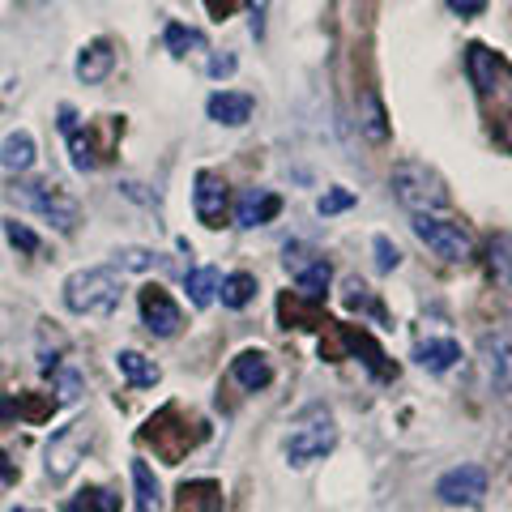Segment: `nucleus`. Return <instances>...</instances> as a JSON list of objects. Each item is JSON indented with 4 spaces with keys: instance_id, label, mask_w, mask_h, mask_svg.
<instances>
[{
    "instance_id": "18",
    "label": "nucleus",
    "mask_w": 512,
    "mask_h": 512,
    "mask_svg": "<svg viewBox=\"0 0 512 512\" xmlns=\"http://www.w3.org/2000/svg\"><path fill=\"white\" fill-rule=\"evenodd\" d=\"M111 69H116V52H111L107 39H94L82 47V56H77V77H82L86 86H99Z\"/></svg>"
},
{
    "instance_id": "19",
    "label": "nucleus",
    "mask_w": 512,
    "mask_h": 512,
    "mask_svg": "<svg viewBox=\"0 0 512 512\" xmlns=\"http://www.w3.org/2000/svg\"><path fill=\"white\" fill-rule=\"evenodd\" d=\"M116 367H120V376L133 384V389H154L158 376H163V372H158V363L146 359L141 350H120V355H116Z\"/></svg>"
},
{
    "instance_id": "38",
    "label": "nucleus",
    "mask_w": 512,
    "mask_h": 512,
    "mask_svg": "<svg viewBox=\"0 0 512 512\" xmlns=\"http://www.w3.org/2000/svg\"><path fill=\"white\" fill-rule=\"evenodd\" d=\"M13 478H18V466H13V461H9L5 453H0V487H9Z\"/></svg>"
},
{
    "instance_id": "15",
    "label": "nucleus",
    "mask_w": 512,
    "mask_h": 512,
    "mask_svg": "<svg viewBox=\"0 0 512 512\" xmlns=\"http://www.w3.org/2000/svg\"><path fill=\"white\" fill-rule=\"evenodd\" d=\"M342 342L355 350V355L367 363V372H372L376 380H389V376H397V367L384 359V350L376 346V338L372 333H363V329H355V325H342Z\"/></svg>"
},
{
    "instance_id": "29",
    "label": "nucleus",
    "mask_w": 512,
    "mask_h": 512,
    "mask_svg": "<svg viewBox=\"0 0 512 512\" xmlns=\"http://www.w3.org/2000/svg\"><path fill=\"white\" fill-rule=\"evenodd\" d=\"M69 150H73V167L77 171H94V167H99L94 141H90V133H82V128H73V133H69Z\"/></svg>"
},
{
    "instance_id": "14",
    "label": "nucleus",
    "mask_w": 512,
    "mask_h": 512,
    "mask_svg": "<svg viewBox=\"0 0 512 512\" xmlns=\"http://www.w3.org/2000/svg\"><path fill=\"white\" fill-rule=\"evenodd\" d=\"M466 69H470V82H474V90L483 94H495V86H500V73H504V60L491 52V47H483V43H470L466 47Z\"/></svg>"
},
{
    "instance_id": "37",
    "label": "nucleus",
    "mask_w": 512,
    "mask_h": 512,
    "mask_svg": "<svg viewBox=\"0 0 512 512\" xmlns=\"http://www.w3.org/2000/svg\"><path fill=\"white\" fill-rule=\"evenodd\" d=\"M227 73H235V56H214L210 60V77H227Z\"/></svg>"
},
{
    "instance_id": "26",
    "label": "nucleus",
    "mask_w": 512,
    "mask_h": 512,
    "mask_svg": "<svg viewBox=\"0 0 512 512\" xmlns=\"http://www.w3.org/2000/svg\"><path fill=\"white\" fill-rule=\"evenodd\" d=\"M218 295H222V303L227 308H248V303L256 299V278L252 274H227L222 278V286H218Z\"/></svg>"
},
{
    "instance_id": "24",
    "label": "nucleus",
    "mask_w": 512,
    "mask_h": 512,
    "mask_svg": "<svg viewBox=\"0 0 512 512\" xmlns=\"http://www.w3.org/2000/svg\"><path fill=\"white\" fill-rule=\"evenodd\" d=\"M180 512H222L218 483H210V478H201V483H184L180 487Z\"/></svg>"
},
{
    "instance_id": "28",
    "label": "nucleus",
    "mask_w": 512,
    "mask_h": 512,
    "mask_svg": "<svg viewBox=\"0 0 512 512\" xmlns=\"http://www.w3.org/2000/svg\"><path fill=\"white\" fill-rule=\"evenodd\" d=\"M487 265H491V278L500 282V286L512 282V239H508V235H495V239H491Z\"/></svg>"
},
{
    "instance_id": "8",
    "label": "nucleus",
    "mask_w": 512,
    "mask_h": 512,
    "mask_svg": "<svg viewBox=\"0 0 512 512\" xmlns=\"http://www.w3.org/2000/svg\"><path fill=\"white\" fill-rule=\"evenodd\" d=\"M141 320H146V329L154 333V338H175V333L184 329V312H180V303H175L163 286L150 282V286H141Z\"/></svg>"
},
{
    "instance_id": "22",
    "label": "nucleus",
    "mask_w": 512,
    "mask_h": 512,
    "mask_svg": "<svg viewBox=\"0 0 512 512\" xmlns=\"http://www.w3.org/2000/svg\"><path fill=\"white\" fill-rule=\"evenodd\" d=\"M329 278H333V269H329V261L325 256H312L303 269H295V286H299V295L303 299H325V291H329Z\"/></svg>"
},
{
    "instance_id": "23",
    "label": "nucleus",
    "mask_w": 512,
    "mask_h": 512,
    "mask_svg": "<svg viewBox=\"0 0 512 512\" xmlns=\"http://www.w3.org/2000/svg\"><path fill=\"white\" fill-rule=\"evenodd\" d=\"M133 495H137V512H158L163 508V487H158L154 470L141 457H133Z\"/></svg>"
},
{
    "instance_id": "21",
    "label": "nucleus",
    "mask_w": 512,
    "mask_h": 512,
    "mask_svg": "<svg viewBox=\"0 0 512 512\" xmlns=\"http://www.w3.org/2000/svg\"><path fill=\"white\" fill-rule=\"evenodd\" d=\"M30 163H35V137H30L26 128H18V133H9L0 141V167L5 171H30Z\"/></svg>"
},
{
    "instance_id": "12",
    "label": "nucleus",
    "mask_w": 512,
    "mask_h": 512,
    "mask_svg": "<svg viewBox=\"0 0 512 512\" xmlns=\"http://www.w3.org/2000/svg\"><path fill=\"white\" fill-rule=\"evenodd\" d=\"M278 210H282V197H278V192L248 188L244 197H239V205H235V227H244V231L265 227V222L278 218Z\"/></svg>"
},
{
    "instance_id": "35",
    "label": "nucleus",
    "mask_w": 512,
    "mask_h": 512,
    "mask_svg": "<svg viewBox=\"0 0 512 512\" xmlns=\"http://www.w3.org/2000/svg\"><path fill=\"white\" fill-rule=\"evenodd\" d=\"M448 9L461 13V18H478L487 9V0H448Z\"/></svg>"
},
{
    "instance_id": "6",
    "label": "nucleus",
    "mask_w": 512,
    "mask_h": 512,
    "mask_svg": "<svg viewBox=\"0 0 512 512\" xmlns=\"http://www.w3.org/2000/svg\"><path fill=\"white\" fill-rule=\"evenodd\" d=\"M478 367H483V380L495 393H512V325L483 333V342H478Z\"/></svg>"
},
{
    "instance_id": "34",
    "label": "nucleus",
    "mask_w": 512,
    "mask_h": 512,
    "mask_svg": "<svg viewBox=\"0 0 512 512\" xmlns=\"http://www.w3.org/2000/svg\"><path fill=\"white\" fill-rule=\"evenodd\" d=\"M346 303H350V308H367V303H372V299H367V286L359 278L346 282Z\"/></svg>"
},
{
    "instance_id": "11",
    "label": "nucleus",
    "mask_w": 512,
    "mask_h": 512,
    "mask_svg": "<svg viewBox=\"0 0 512 512\" xmlns=\"http://www.w3.org/2000/svg\"><path fill=\"white\" fill-rule=\"evenodd\" d=\"M141 440H150L158 453H163V461H180L188 448L201 440V431H188V423L167 427V414H154V419L146 423V431H141Z\"/></svg>"
},
{
    "instance_id": "33",
    "label": "nucleus",
    "mask_w": 512,
    "mask_h": 512,
    "mask_svg": "<svg viewBox=\"0 0 512 512\" xmlns=\"http://www.w3.org/2000/svg\"><path fill=\"white\" fill-rule=\"evenodd\" d=\"M350 205H355V192H350V188H329L325 197L316 201V210L329 218V214H342V210H350Z\"/></svg>"
},
{
    "instance_id": "30",
    "label": "nucleus",
    "mask_w": 512,
    "mask_h": 512,
    "mask_svg": "<svg viewBox=\"0 0 512 512\" xmlns=\"http://www.w3.org/2000/svg\"><path fill=\"white\" fill-rule=\"evenodd\" d=\"M5 239L18 252H26V256H35L39 252V235L26 227V222H18V218H5Z\"/></svg>"
},
{
    "instance_id": "1",
    "label": "nucleus",
    "mask_w": 512,
    "mask_h": 512,
    "mask_svg": "<svg viewBox=\"0 0 512 512\" xmlns=\"http://www.w3.org/2000/svg\"><path fill=\"white\" fill-rule=\"evenodd\" d=\"M124 278L111 265H90L64 278V308L77 316H111L120 308Z\"/></svg>"
},
{
    "instance_id": "7",
    "label": "nucleus",
    "mask_w": 512,
    "mask_h": 512,
    "mask_svg": "<svg viewBox=\"0 0 512 512\" xmlns=\"http://www.w3.org/2000/svg\"><path fill=\"white\" fill-rule=\"evenodd\" d=\"M86 444H90L86 423H73V427H64L60 436H52V444H47V478H52V483H64V478L82 466Z\"/></svg>"
},
{
    "instance_id": "16",
    "label": "nucleus",
    "mask_w": 512,
    "mask_h": 512,
    "mask_svg": "<svg viewBox=\"0 0 512 512\" xmlns=\"http://www.w3.org/2000/svg\"><path fill=\"white\" fill-rule=\"evenodd\" d=\"M231 376L239 389H248V393H261L269 380H274V363H269L261 350H244V355H235L231 359Z\"/></svg>"
},
{
    "instance_id": "36",
    "label": "nucleus",
    "mask_w": 512,
    "mask_h": 512,
    "mask_svg": "<svg viewBox=\"0 0 512 512\" xmlns=\"http://www.w3.org/2000/svg\"><path fill=\"white\" fill-rule=\"evenodd\" d=\"M150 261H154V256L141 252V248H128V252H124V265H128V269H146Z\"/></svg>"
},
{
    "instance_id": "4",
    "label": "nucleus",
    "mask_w": 512,
    "mask_h": 512,
    "mask_svg": "<svg viewBox=\"0 0 512 512\" xmlns=\"http://www.w3.org/2000/svg\"><path fill=\"white\" fill-rule=\"evenodd\" d=\"M9 201H18L22 210H35L39 218H47L56 231H73L82 210H77L73 197H64L60 184H43V180H26L9 188Z\"/></svg>"
},
{
    "instance_id": "25",
    "label": "nucleus",
    "mask_w": 512,
    "mask_h": 512,
    "mask_svg": "<svg viewBox=\"0 0 512 512\" xmlns=\"http://www.w3.org/2000/svg\"><path fill=\"white\" fill-rule=\"evenodd\" d=\"M184 286H188V299L197 303V308H210L214 295H218V286H222V274H218V269H210V265L192 269V274L184 278Z\"/></svg>"
},
{
    "instance_id": "2",
    "label": "nucleus",
    "mask_w": 512,
    "mask_h": 512,
    "mask_svg": "<svg viewBox=\"0 0 512 512\" xmlns=\"http://www.w3.org/2000/svg\"><path fill=\"white\" fill-rule=\"evenodd\" d=\"M333 444H338V423H333V414L325 406H308L291 423V436H286V461H291V466H312V461L333 453Z\"/></svg>"
},
{
    "instance_id": "5",
    "label": "nucleus",
    "mask_w": 512,
    "mask_h": 512,
    "mask_svg": "<svg viewBox=\"0 0 512 512\" xmlns=\"http://www.w3.org/2000/svg\"><path fill=\"white\" fill-rule=\"evenodd\" d=\"M410 227L431 252L444 256V261H470V235L461 231V222H448L436 214H414Z\"/></svg>"
},
{
    "instance_id": "32",
    "label": "nucleus",
    "mask_w": 512,
    "mask_h": 512,
    "mask_svg": "<svg viewBox=\"0 0 512 512\" xmlns=\"http://www.w3.org/2000/svg\"><path fill=\"white\" fill-rule=\"evenodd\" d=\"M372 248H376V269H380V274H389V269L402 265V252H397V244H393L389 235H376Z\"/></svg>"
},
{
    "instance_id": "9",
    "label": "nucleus",
    "mask_w": 512,
    "mask_h": 512,
    "mask_svg": "<svg viewBox=\"0 0 512 512\" xmlns=\"http://www.w3.org/2000/svg\"><path fill=\"white\" fill-rule=\"evenodd\" d=\"M192 210L205 227H222V218H227V201H231V188L222 180L218 171H197V180H192Z\"/></svg>"
},
{
    "instance_id": "17",
    "label": "nucleus",
    "mask_w": 512,
    "mask_h": 512,
    "mask_svg": "<svg viewBox=\"0 0 512 512\" xmlns=\"http://www.w3.org/2000/svg\"><path fill=\"white\" fill-rule=\"evenodd\" d=\"M359 133L372 141V146H384V141H389V116H384V103H380V94L367 86L363 94H359Z\"/></svg>"
},
{
    "instance_id": "13",
    "label": "nucleus",
    "mask_w": 512,
    "mask_h": 512,
    "mask_svg": "<svg viewBox=\"0 0 512 512\" xmlns=\"http://www.w3.org/2000/svg\"><path fill=\"white\" fill-rule=\"evenodd\" d=\"M205 111H210V120H214V124L239 128V124H248V120H252L256 99H252V94H244V90H218V94H210Z\"/></svg>"
},
{
    "instance_id": "3",
    "label": "nucleus",
    "mask_w": 512,
    "mask_h": 512,
    "mask_svg": "<svg viewBox=\"0 0 512 512\" xmlns=\"http://www.w3.org/2000/svg\"><path fill=\"white\" fill-rule=\"evenodd\" d=\"M393 197L406 205L410 214H436L448 205V188L436 171H431L427 163H414V158H406V163L393 167Z\"/></svg>"
},
{
    "instance_id": "20",
    "label": "nucleus",
    "mask_w": 512,
    "mask_h": 512,
    "mask_svg": "<svg viewBox=\"0 0 512 512\" xmlns=\"http://www.w3.org/2000/svg\"><path fill=\"white\" fill-rule=\"evenodd\" d=\"M414 359H419V367H427V372H448V367L461 359V346L453 338H427L414 346Z\"/></svg>"
},
{
    "instance_id": "31",
    "label": "nucleus",
    "mask_w": 512,
    "mask_h": 512,
    "mask_svg": "<svg viewBox=\"0 0 512 512\" xmlns=\"http://www.w3.org/2000/svg\"><path fill=\"white\" fill-rule=\"evenodd\" d=\"M167 47H171V56H188L192 47H201V35H197L192 26L171 22V26H167Z\"/></svg>"
},
{
    "instance_id": "10",
    "label": "nucleus",
    "mask_w": 512,
    "mask_h": 512,
    "mask_svg": "<svg viewBox=\"0 0 512 512\" xmlns=\"http://www.w3.org/2000/svg\"><path fill=\"white\" fill-rule=\"evenodd\" d=\"M436 495L453 508H474V504H483V495H487V474L478 466H457L436 483Z\"/></svg>"
},
{
    "instance_id": "27",
    "label": "nucleus",
    "mask_w": 512,
    "mask_h": 512,
    "mask_svg": "<svg viewBox=\"0 0 512 512\" xmlns=\"http://www.w3.org/2000/svg\"><path fill=\"white\" fill-rule=\"evenodd\" d=\"M69 512H120V495L107 487H86L82 495L69 500Z\"/></svg>"
}]
</instances>
